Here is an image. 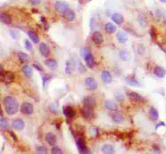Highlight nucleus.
<instances>
[{
  "label": "nucleus",
  "instance_id": "obj_1",
  "mask_svg": "<svg viewBox=\"0 0 166 154\" xmlns=\"http://www.w3.org/2000/svg\"><path fill=\"white\" fill-rule=\"evenodd\" d=\"M3 104L5 112L9 115H14L18 111L19 103L16 98L12 96H7L5 98Z\"/></svg>",
  "mask_w": 166,
  "mask_h": 154
},
{
  "label": "nucleus",
  "instance_id": "obj_48",
  "mask_svg": "<svg viewBox=\"0 0 166 154\" xmlns=\"http://www.w3.org/2000/svg\"><path fill=\"white\" fill-rule=\"evenodd\" d=\"M160 1L162 3H166V0H160Z\"/></svg>",
  "mask_w": 166,
  "mask_h": 154
},
{
  "label": "nucleus",
  "instance_id": "obj_23",
  "mask_svg": "<svg viewBox=\"0 0 166 154\" xmlns=\"http://www.w3.org/2000/svg\"><path fill=\"white\" fill-rule=\"evenodd\" d=\"M112 20L114 22L115 24L120 25L123 23L124 22V18L119 13H115L114 14L112 17Z\"/></svg>",
  "mask_w": 166,
  "mask_h": 154
},
{
  "label": "nucleus",
  "instance_id": "obj_32",
  "mask_svg": "<svg viewBox=\"0 0 166 154\" xmlns=\"http://www.w3.org/2000/svg\"><path fill=\"white\" fill-rule=\"evenodd\" d=\"M22 70L27 77H30L32 76V75H33V70H32L30 66L28 65L23 66L22 68Z\"/></svg>",
  "mask_w": 166,
  "mask_h": 154
},
{
  "label": "nucleus",
  "instance_id": "obj_44",
  "mask_svg": "<svg viewBox=\"0 0 166 154\" xmlns=\"http://www.w3.org/2000/svg\"><path fill=\"white\" fill-rule=\"evenodd\" d=\"M33 66H34V67L36 69V70L40 71V72H43V70H44L42 66L39 63H36L35 64H33Z\"/></svg>",
  "mask_w": 166,
  "mask_h": 154
},
{
  "label": "nucleus",
  "instance_id": "obj_24",
  "mask_svg": "<svg viewBox=\"0 0 166 154\" xmlns=\"http://www.w3.org/2000/svg\"><path fill=\"white\" fill-rule=\"evenodd\" d=\"M45 64L49 68L51 69V70H55L58 66L57 62L54 60V59H47V60L45 61Z\"/></svg>",
  "mask_w": 166,
  "mask_h": 154
},
{
  "label": "nucleus",
  "instance_id": "obj_6",
  "mask_svg": "<svg viewBox=\"0 0 166 154\" xmlns=\"http://www.w3.org/2000/svg\"><path fill=\"white\" fill-rule=\"evenodd\" d=\"M83 103L84 106L91 108V109H94L95 105H96V102H95V98H93L92 96H87L84 100Z\"/></svg>",
  "mask_w": 166,
  "mask_h": 154
},
{
  "label": "nucleus",
  "instance_id": "obj_3",
  "mask_svg": "<svg viewBox=\"0 0 166 154\" xmlns=\"http://www.w3.org/2000/svg\"><path fill=\"white\" fill-rule=\"evenodd\" d=\"M54 8L56 11L59 13H65L69 11L70 5L69 4L66 3V1H57L54 5Z\"/></svg>",
  "mask_w": 166,
  "mask_h": 154
},
{
  "label": "nucleus",
  "instance_id": "obj_2",
  "mask_svg": "<svg viewBox=\"0 0 166 154\" xmlns=\"http://www.w3.org/2000/svg\"><path fill=\"white\" fill-rule=\"evenodd\" d=\"M76 144L79 153L83 154L90 153V151L88 150V147L86 146V141H85V139H83V138H79L78 140L77 141Z\"/></svg>",
  "mask_w": 166,
  "mask_h": 154
},
{
  "label": "nucleus",
  "instance_id": "obj_40",
  "mask_svg": "<svg viewBox=\"0 0 166 154\" xmlns=\"http://www.w3.org/2000/svg\"><path fill=\"white\" fill-rule=\"evenodd\" d=\"M51 153L53 154H62V151L60 148L57 146H54L51 149Z\"/></svg>",
  "mask_w": 166,
  "mask_h": 154
},
{
  "label": "nucleus",
  "instance_id": "obj_4",
  "mask_svg": "<svg viewBox=\"0 0 166 154\" xmlns=\"http://www.w3.org/2000/svg\"><path fill=\"white\" fill-rule=\"evenodd\" d=\"M20 111H21L23 114L29 115V114H31L33 112L34 108L31 103L28 102H24L21 105Z\"/></svg>",
  "mask_w": 166,
  "mask_h": 154
},
{
  "label": "nucleus",
  "instance_id": "obj_10",
  "mask_svg": "<svg viewBox=\"0 0 166 154\" xmlns=\"http://www.w3.org/2000/svg\"><path fill=\"white\" fill-rule=\"evenodd\" d=\"M92 40L95 44H99L103 42V36L99 31H95L92 34Z\"/></svg>",
  "mask_w": 166,
  "mask_h": 154
},
{
  "label": "nucleus",
  "instance_id": "obj_37",
  "mask_svg": "<svg viewBox=\"0 0 166 154\" xmlns=\"http://www.w3.org/2000/svg\"><path fill=\"white\" fill-rule=\"evenodd\" d=\"M9 33H10V36H12V38L14 39V40H18V39H19L20 36L19 32L16 30H10L9 31Z\"/></svg>",
  "mask_w": 166,
  "mask_h": 154
},
{
  "label": "nucleus",
  "instance_id": "obj_18",
  "mask_svg": "<svg viewBox=\"0 0 166 154\" xmlns=\"http://www.w3.org/2000/svg\"><path fill=\"white\" fill-rule=\"evenodd\" d=\"M86 65L89 68H93L95 65V61L94 56L92 54H88L85 58Z\"/></svg>",
  "mask_w": 166,
  "mask_h": 154
},
{
  "label": "nucleus",
  "instance_id": "obj_47",
  "mask_svg": "<svg viewBox=\"0 0 166 154\" xmlns=\"http://www.w3.org/2000/svg\"><path fill=\"white\" fill-rule=\"evenodd\" d=\"M160 126H165V123L163 122H160V123H159L158 124H157V125L156 126V130H157V129L158 128H160Z\"/></svg>",
  "mask_w": 166,
  "mask_h": 154
},
{
  "label": "nucleus",
  "instance_id": "obj_43",
  "mask_svg": "<svg viewBox=\"0 0 166 154\" xmlns=\"http://www.w3.org/2000/svg\"><path fill=\"white\" fill-rule=\"evenodd\" d=\"M25 47H26V48L28 51H31L32 48H33V46H32V44L31 43L30 41L26 40L25 41Z\"/></svg>",
  "mask_w": 166,
  "mask_h": 154
},
{
  "label": "nucleus",
  "instance_id": "obj_5",
  "mask_svg": "<svg viewBox=\"0 0 166 154\" xmlns=\"http://www.w3.org/2000/svg\"><path fill=\"white\" fill-rule=\"evenodd\" d=\"M85 85L88 90L95 91L97 88V82L94 78L93 77H87L85 79Z\"/></svg>",
  "mask_w": 166,
  "mask_h": 154
},
{
  "label": "nucleus",
  "instance_id": "obj_46",
  "mask_svg": "<svg viewBox=\"0 0 166 154\" xmlns=\"http://www.w3.org/2000/svg\"><path fill=\"white\" fill-rule=\"evenodd\" d=\"M9 134L10 135V136L12 137V138L13 139V140L14 141H18V139H17V137L16 135L14 133L12 132H9Z\"/></svg>",
  "mask_w": 166,
  "mask_h": 154
},
{
  "label": "nucleus",
  "instance_id": "obj_42",
  "mask_svg": "<svg viewBox=\"0 0 166 154\" xmlns=\"http://www.w3.org/2000/svg\"><path fill=\"white\" fill-rule=\"evenodd\" d=\"M150 34H151V38L153 40H155L156 39V31L154 27H152L151 31H150Z\"/></svg>",
  "mask_w": 166,
  "mask_h": 154
},
{
  "label": "nucleus",
  "instance_id": "obj_19",
  "mask_svg": "<svg viewBox=\"0 0 166 154\" xmlns=\"http://www.w3.org/2000/svg\"><path fill=\"white\" fill-rule=\"evenodd\" d=\"M75 67V63L73 61H68L66 62L65 68V72L67 74H71Z\"/></svg>",
  "mask_w": 166,
  "mask_h": 154
},
{
  "label": "nucleus",
  "instance_id": "obj_38",
  "mask_svg": "<svg viewBox=\"0 0 166 154\" xmlns=\"http://www.w3.org/2000/svg\"><path fill=\"white\" fill-rule=\"evenodd\" d=\"M114 96H115V100L118 101V102H123L125 100V96H123V94H122L120 93H117V92L115 93Z\"/></svg>",
  "mask_w": 166,
  "mask_h": 154
},
{
  "label": "nucleus",
  "instance_id": "obj_31",
  "mask_svg": "<svg viewBox=\"0 0 166 154\" xmlns=\"http://www.w3.org/2000/svg\"><path fill=\"white\" fill-rule=\"evenodd\" d=\"M64 18L68 21H73L75 18V14L72 11H68L67 12L64 13Z\"/></svg>",
  "mask_w": 166,
  "mask_h": 154
},
{
  "label": "nucleus",
  "instance_id": "obj_30",
  "mask_svg": "<svg viewBox=\"0 0 166 154\" xmlns=\"http://www.w3.org/2000/svg\"><path fill=\"white\" fill-rule=\"evenodd\" d=\"M105 30L108 33H114L117 30V27L114 24L108 22L105 25Z\"/></svg>",
  "mask_w": 166,
  "mask_h": 154
},
{
  "label": "nucleus",
  "instance_id": "obj_12",
  "mask_svg": "<svg viewBox=\"0 0 166 154\" xmlns=\"http://www.w3.org/2000/svg\"><path fill=\"white\" fill-rule=\"evenodd\" d=\"M116 38L118 42L121 44H124L128 40V34H127L125 32L123 31H119L117 32V33L116 34Z\"/></svg>",
  "mask_w": 166,
  "mask_h": 154
},
{
  "label": "nucleus",
  "instance_id": "obj_33",
  "mask_svg": "<svg viewBox=\"0 0 166 154\" xmlns=\"http://www.w3.org/2000/svg\"><path fill=\"white\" fill-rule=\"evenodd\" d=\"M113 120L116 123H122L124 121V117L121 114L119 113V112H115V114H114L112 117Z\"/></svg>",
  "mask_w": 166,
  "mask_h": 154
},
{
  "label": "nucleus",
  "instance_id": "obj_26",
  "mask_svg": "<svg viewBox=\"0 0 166 154\" xmlns=\"http://www.w3.org/2000/svg\"><path fill=\"white\" fill-rule=\"evenodd\" d=\"M27 34H28V36H29V38H31V40L33 41V42L35 44H38L40 42L39 36H38L37 33H35V31H29Z\"/></svg>",
  "mask_w": 166,
  "mask_h": 154
},
{
  "label": "nucleus",
  "instance_id": "obj_34",
  "mask_svg": "<svg viewBox=\"0 0 166 154\" xmlns=\"http://www.w3.org/2000/svg\"><path fill=\"white\" fill-rule=\"evenodd\" d=\"M18 57H19L20 61L22 63H27L29 61V56L28 55H27L26 54H25L24 52H18Z\"/></svg>",
  "mask_w": 166,
  "mask_h": 154
},
{
  "label": "nucleus",
  "instance_id": "obj_28",
  "mask_svg": "<svg viewBox=\"0 0 166 154\" xmlns=\"http://www.w3.org/2000/svg\"><path fill=\"white\" fill-rule=\"evenodd\" d=\"M102 151L105 154H113L115 153L114 148L110 144H105L102 147Z\"/></svg>",
  "mask_w": 166,
  "mask_h": 154
},
{
  "label": "nucleus",
  "instance_id": "obj_36",
  "mask_svg": "<svg viewBox=\"0 0 166 154\" xmlns=\"http://www.w3.org/2000/svg\"><path fill=\"white\" fill-rule=\"evenodd\" d=\"M7 126H8L7 120L3 118V116H1V119H0V128H1V130H4L7 128Z\"/></svg>",
  "mask_w": 166,
  "mask_h": 154
},
{
  "label": "nucleus",
  "instance_id": "obj_41",
  "mask_svg": "<svg viewBox=\"0 0 166 154\" xmlns=\"http://www.w3.org/2000/svg\"><path fill=\"white\" fill-rule=\"evenodd\" d=\"M36 151H37L38 153H44V154L47 153V149L44 146L38 147L37 149H36Z\"/></svg>",
  "mask_w": 166,
  "mask_h": 154
},
{
  "label": "nucleus",
  "instance_id": "obj_16",
  "mask_svg": "<svg viewBox=\"0 0 166 154\" xmlns=\"http://www.w3.org/2000/svg\"><path fill=\"white\" fill-rule=\"evenodd\" d=\"M81 113L82 114V116H83V117H84V118H90V117L92 116L93 109H91V108L83 106V109H82L81 111Z\"/></svg>",
  "mask_w": 166,
  "mask_h": 154
},
{
  "label": "nucleus",
  "instance_id": "obj_45",
  "mask_svg": "<svg viewBox=\"0 0 166 154\" xmlns=\"http://www.w3.org/2000/svg\"><path fill=\"white\" fill-rule=\"evenodd\" d=\"M29 2L33 5H37L40 3L41 0H29Z\"/></svg>",
  "mask_w": 166,
  "mask_h": 154
},
{
  "label": "nucleus",
  "instance_id": "obj_9",
  "mask_svg": "<svg viewBox=\"0 0 166 154\" xmlns=\"http://www.w3.org/2000/svg\"><path fill=\"white\" fill-rule=\"evenodd\" d=\"M127 95L132 101L135 102H142L144 101V98L142 97L140 94L135 93V92H131L127 94Z\"/></svg>",
  "mask_w": 166,
  "mask_h": 154
},
{
  "label": "nucleus",
  "instance_id": "obj_20",
  "mask_svg": "<svg viewBox=\"0 0 166 154\" xmlns=\"http://www.w3.org/2000/svg\"><path fill=\"white\" fill-rule=\"evenodd\" d=\"M45 140L47 142L49 145L53 146L54 144L56 143V136L53 134V133H48L46 134V136H45Z\"/></svg>",
  "mask_w": 166,
  "mask_h": 154
},
{
  "label": "nucleus",
  "instance_id": "obj_14",
  "mask_svg": "<svg viewBox=\"0 0 166 154\" xmlns=\"http://www.w3.org/2000/svg\"><path fill=\"white\" fill-rule=\"evenodd\" d=\"M101 79L103 82L106 84L111 83L112 81V77L110 73L107 70H104L101 73Z\"/></svg>",
  "mask_w": 166,
  "mask_h": 154
},
{
  "label": "nucleus",
  "instance_id": "obj_21",
  "mask_svg": "<svg viewBox=\"0 0 166 154\" xmlns=\"http://www.w3.org/2000/svg\"><path fill=\"white\" fill-rule=\"evenodd\" d=\"M119 57L123 61H129L131 59V54L129 53L128 50H122L119 52Z\"/></svg>",
  "mask_w": 166,
  "mask_h": 154
},
{
  "label": "nucleus",
  "instance_id": "obj_22",
  "mask_svg": "<svg viewBox=\"0 0 166 154\" xmlns=\"http://www.w3.org/2000/svg\"><path fill=\"white\" fill-rule=\"evenodd\" d=\"M49 110L51 111V112L55 114H60V109H59V106L58 103L56 102H52L49 103Z\"/></svg>",
  "mask_w": 166,
  "mask_h": 154
},
{
  "label": "nucleus",
  "instance_id": "obj_25",
  "mask_svg": "<svg viewBox=\"0 0 166 154\" xmlns=\"http://www.w3.org/2000/svg\"><path fill=\"white\" fill-rule=\"evenodd\" d=\"M14 78V73L11 72H5V74L4 75L3 81H4L5 83L9 84L12 83Z\"/></svg>",
  "mask_w": 166,
  "mask_h": 154
},
{
  "label": "nucleus",
  "instance_id": "obj_39",
  "mask_svg": "<svg viewBox=\"0 0 166 154\" xmlns=\"http://www.w3.org/2000/svg\"><path fill=\"white\" fill-rule=\"evenodd\" d=\"M81 54L82 57L85 59L88 54H91V53H90V50L88 49V48H82L81 50Z\"/></svg>",
  "mask_w": 166,
  "mask_h": 154
},
{
  "label": "nucleus",
  "instance_id": "obj_15",
  "mask_svg": "<svg viewBox=\"0 0 166 154\" xmlns=\"http://www.w3.org/2000/svg\"><path fill=\"white\" fill-rule=\"evenodd\" d=\"M39 50H40L41 55H42L43 57H47L49 56L50 50L49 49V47L47 46L45 43L42 42L40 44V46H39Z\"/></svg>",
  "mask_w": 166,
  "mask_h": 154
},
{
  "label": "nucleus",
  "instance_id": "obj_8",
  "mask_svg": "<svg viewBox=\"0 0 166 154\" xmlns=\"http://www.w3.org/2000/svg\"><path fill=\"white\" fill-rule=\"evenodd\" d=\"M12 127L17 131H21L25 128V122L20 118H17L12 122Z\"/></svg>",
  "mask_w": 166,
  "mask_h": 154
},
{
  "label": "nucleus",
  "instance_id": "obj_27",
  "mask_svg": "<svg viewBox=\"0 0 166 154\" xmlns=\"http://www.w3.org/2000/svg\"><path fill=\"white\" fill-rule=\"evenodd\" d=\"M149 116L151 120L156 121L158 120L159 117V113L158 110L154 107H151L149 111Z\"/></svg>",
  "mask_w": 166,
  "mask_h": 154
},
{
  "label": "nucleus",
  "instance_id": "obj_17",
  "mask_svg": "<svg viewBox=\"0 0 166 154\" xmlns=\"http://www.w3.org/2000/svg\"><path fill=\"white\" fill-rule=\"evenodd\" d=\"M0 20L1 22L6 25H9L12 23V18L7 13H1L0 14Z\"/></svg>",
  "mask_w": 166,
  "mask_h": 154
},
{
  "label": "nucleus",
  "instance_id": "obj_13",
  "mask_svg": "<svg viewBox=\"0 0 166 154\" xmlns=\"http://www.w3.org/2000/svg\"><path fill=\"white\" fill-rule=\"evenodd\" d=\"M154 74L159 78H163L166 74V70L162 66H156L154 69Z\"/></svg>",
  "mask_w": 166,
  "mask_h": 154
},
{
  "label": "nucleus",
  "instance_id": "obj_7",
  "mask_svg": "<svg viewBox=\"0 0 166 154\" xmlns=\"http://www.w3.org/2000/svg\"><path fill=\"white\" fill-rule=\"evenodd\" d=\"M63 112L64 115L68 118H73L75 116V111L70 106H65L63 107Z\"/></svg>",
  "mask_w": 166,
  "mask_h": 154
},
{
  "label": "nucleus",
  "instance_id": "obj_11",
  "mask_svg": "<svg viewBox=\"0 0 166 154\" xmlns=\"http://www.w3.org/2000/svg\"><path fill=\"white\" fill-rule=\"evenodd\" d=\"M125 81L126 83L129 85L133 86V87H140L141 83L136 80L135 76H128L125 77Z\"/></svg>",
  "mask_w": 166,
  "mask_h": 154
},
{
  "label": "nucleus",
  "instance_id": "obj_29",
  "mask_svg": "<svg viewBox=\"0 0 166 154\" xmlns=\"http://www.w3.org/2000/svg\"><path fill=\"white\" fill-rule=\"evenodd\" d=\"M106 108L108 110H110V111H117L118 109V106L116 103H114L112 101L108 100L105 103Z\"/></svg>",
  "mask_w": 166,
  "mask_h": 154
},
{
  "label": "nucleus",
  "instance_id": "obj_35",
  "mask_svg": "<svg viewBox=\"0 0 166 154\" xmlns=\"http://www.w3.org/2000/svg\"><path fill=\"white\" fill-rule=\"evenodd\" d=\"M138 22L142 27H145L147 24V19L143 15H140L138 17Z\"/></svg>",
  "mask_w": 166,
  "mask_h": 154
}]
</instances>
